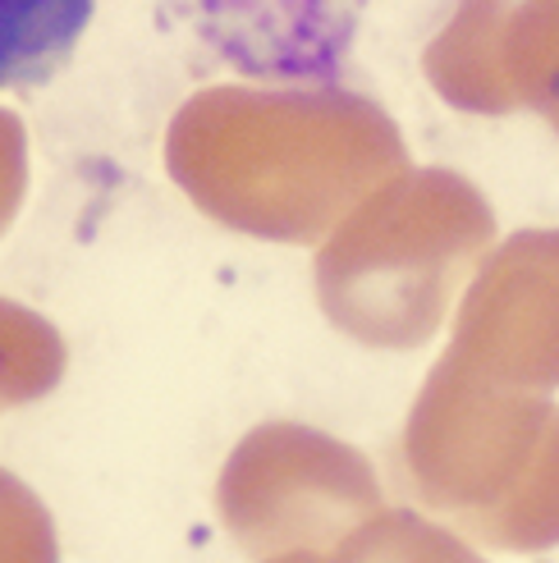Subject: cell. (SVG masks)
I'll return each mask as SVG.
<instances>
[{
  "mask_svg": "<svg viewBox=\"0 0 559 563\" xmlns=\"http://www.w3.org/2000/svg\"><path fill=\"white\" fill-rule=\"evenodd\" d=\"M97 0H0V92L42 88L69 65Z\"/></svg>",
  "mask_w": 559,
  "mask_h": 563,
  "instance_id": "cell-2",
  "label": "cell"
},
{
  "mask_svg": "<svg viewBox=\"0 0 559 563\" xmlns=\"http://www.w3.org/2000/svg\"><path fill=\"white\" fill-rule=\"evenodd\" d=\"M161 27L243 82L340 88L385 0H147Z\"/></svg>",
  "mask_w": 559,
  "mask_h": 563,
  "instance_id": "cell-1",
  "label": "cell"
}]
</instances>
